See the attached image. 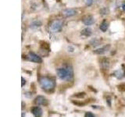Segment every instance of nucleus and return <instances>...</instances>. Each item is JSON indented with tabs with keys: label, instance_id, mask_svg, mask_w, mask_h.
Wrapping results in <instances>:
<instances>
[{
	"label": "nucleus",
	"instance_id": "1",
	"mask_svg": "<svg viewBox=\"0 0 125 117\" xmlns=\"http://www.w3.org/2000/svg\"><path fill=\"white\" fill-rule=\"evenodd\" d=\"M39 84H40L41 88L47 91H52V90L56 87V83L55 81L51 79L49 77H42L39 79Z\"/></svg>",
	"mask_w": 125,
	"mask_h": 117
},
{
	"label": "nucleus",
	"instance_id": "2",
	"mask_svg": "<svg viewBox=\"0 0 125 117\" xmlns=\"http://www.w3.org/2000/svg\"><path fill=\"white\" fill-rule=\"evenodd\" d=\"M57 76L62 80L69 81L73 78V70L69 67L59 68L56 70Z\"/></svg>",
	"mask_w": 125,
	"mask_h": 117
},
{
	"label": "nucleus",
	"instance_id": "3",
	"mask_svg": "<svg viewBox=\"0 0 125 117\" xmlns=\"http://www.w3.org/2000/svg\"><path fill=\"white\" fill-rule=\"evenodd\" d=\"M62 27V21L60 20H54L49 27V30L52 33H56L60 31L61 28Z\"/></svg>",
	"mask_w": 125,
	"mask_h": 117
},
{
	"label": "nucleus",
	"instance_id": "4",
	"mask_svg": "<svg viewBox=\"0 0 125 117\" xmlns=\"http://www.w3.org/2000/svg\"><path fill=\"white\" fill-rule=\"evenodd\" d=\"M27 58H28V59L30 61L35 62V63H41V62H42V58L34 52H29L28 55H27Z\"/></svg>",
	"mask_w": 125,
	"mask_h": 117
},
{
	"label": "nucleus",
	"instance_id": "5",
	"mask_svg": "<svg viewBox=\"0 0 125 117\" xmlns=\"http://www.w3.org/2000/svg\"><path fill=\"white\" fill-rule=\"evenodd\" d=\"M34 103L37 104L38 105H48V100L44 96L38 95V97L35 98Z\"/></svg>",
	"mask_w": 125,
	"mask_h": 117
},
{
	"label": "nucleus",
	"instance_id": "6",
	"mask_svg": "<svg viewBox=\"0 0 125 117\" xmlns=\"http://www.w3.org/2000/svg\"><path fill=\"white\" fill-rule=\"evenodd\" d=\"M77 13V12L75 10L71 9V8H67V9L62 10V14L66 17H73Z\"/></svg>",
	"mask_w": 125,
	"mask_h": 117
},
{
	"label": "nucleus",
	"instance_id": "7",
	"mask_svg": "<svg viewBox=\"0 0 125 117\" xmlns=\"http://www.w3.org/2000/svg\"><path fill=\"white\" fill-rule=\"evenodd\" d=\"M83 23L86 26H91L94 23H95V20H94V17L91 15H87L85 17H83Z\"/></svg>",
	"mask_w": 125,
	"mask_h": 117
},
{
	"label": "nucleus",
	"instance_id": "8",
	"mask_svg": "<svg viewBox=\"0 0 125 117\" xmlns=\"http://www.w3.org/2000/svg\"><path fill=\"white\" fill-rule=\"evenodd\" d=\"M109 49H110V45H105L103 47H102V48L95 49L93 52L95 54H97V55H103L105 52H107L109 50Z\"/></svg>",
	"mask_w": 125,
	"mask_h": 117
},
{
	"label": "nucleus",
	"instance_id": "9",
	"mask_svg": "<svg viewBox=\"0 0 125 117\" xmlns=\"http://www.w3.org/2000/svg\"><path fill=\"white\" fill-rule=\"evenodd\" d=\"M31 112L34 117H42V109L38 106H35L31 108Z\"/></svg>",
	"mask_w": 125,
	"mask_h": 117
},
{
	"label": "nucleus",
	"instance_id": "10",
	"mask_svg": "<svg viewBox=\"0 0 125 117\" xmlns=\"http://www.w3.org/2000/svg\"><path fill=\"white\" fill-rule=\"evenodd\" d=\"M113 76L117 79H122L124 77V69H117L113 72Z\"/></svg>",
	"mask_w": 125,
	"mask_h": 117
},
{
	"label": "nucleus",
	"instance_id": "11",
	"mask_svg": "<svg viewBox=\"0 0 125 117\" xmlns=\"http://www.w3.org/2000/svg\"><path fill=\"white\" fill-rule=\"evenodd\" d=\"M109 66H110V63H109V60L108 58H103L101 61V66L103 69H109Z\"/></svg>",
	"mask_w": 125,
	"mask_h": 117
},
{
	"label": "nucleus",
	"instance_id": "12",
	"mask_svg": "<svg viewBox=\"0 0 125 117\" xmlns=\"http://www.w3.org/2000/svg\"><path fill=\"white\" fill-rule=\"evenodd\" d=\"M92 29L90 28V27H86V28H84L83 30L81 31V34L82 35V36H84V37H89L92 35Z\"/></svg>",
	"mask_w": 125,
	"mask_h": 117
},
{
	"label": "nucleus",
	"instance_id": "13",
	"mask_svg": "<svg viewBox=\"0 0 125 117\" xmlns=\"http://www.w3.org/2000/svg\"><path fill=\"white\" fill-rule=\"evenodd\" d=\"M108 27H109V23L106 21H103V23H101L100 26H99V29L103 31V32H105L107 30H108Z\"/></svg>",
	"mask_w": 125,
	"mask_h": 117
},
{
	"label": "nucleus",
	"instance_id": "14",
	"mask_svg": "<svg viewBox=\"0 0 125 117\" xmlns=\"http://www.w3.org/2000/svg\"><path fill=\"white\" fill-rule=\"evenodd\" d=\"M42 26V22L39 21V20H34L31 23V28H33V29H36Z\"/></svg>",
	"mask_w": 125,
	"mask_h": 117
},
{
	"label": "nucleus",
	"instance_id": "15",
	"mask_svg": "<svg viewBox=\"0 0 125 117\" xmlns=\"http://www.w3.org/2000/svg\"><path fill=\"white\" fill-rule=\"evenodd\" d=\"M84 117H95V115H94L92 112H86V113H85Z\"/></svg>",
	"mask_w": 125,
	"mask_h": 117
},
{
	"label": "nucleus",
	"instance_id": "16",
	"mask_svg": "<svg viewBox=\"0 0 125 117\" xmlns=\"http://www.w3.org/2000/svg\"><path fill=\"white\" fill-rule=\"evenodd\" d=\"M93 3V0H85V4L87 5L88 6H92Z\"/></svg>",
	"mask_w": 125,
	"mask_h": 117
},
{
	"label": "nucleus",
	"instance_id": "17",
	"mask_svg": "<svg viewBox=\"0 0 125 117\" xmlns=\"http://www.w3.org/2000/svg\"><path fill=\"white\" fill-rule=\"evenodd\" d=\"M84 95H85V93L82 92V93H80V95H73V97H77V98H83Z\"/></svg>",
	"mask_w": 125,
	"mask_h": 117
},
{
	"label": "nucleus",
	"instance_id": "18",
	"mask_svg": "<svg viewBox=\"0 0 125 117\" xmlns=\"http://www.w3.org/2000/svg\"><path fill=\"white\" fill-rule=\"evenodd\" d=\"M21 80H22V84H21V86L22 87H23L24 86V84H26V80H24V78L22 77L21 78Z\"/></svg>",
	"mask_w": 125,
	"mask_h": 117
},
{
	"label": "nucleus",
	"instance_id": "19",
	"mask_svg": "<svg viewBox=\"0 0 125 117\" xmlns=\"http://www.w3.org/2000/svg\"><path fill=\"white\" fill-rule=\"evenodd\" d=\"M25 94V96L27 97V98H31V96H32V94L30 93V92H27V93H24Z\"/></svg>",
	"mask_w": 125,
	"mask_h": 117
},
{
	"label": "nucleus",
	"instance_id": "20",
	"mask_svg": "<svg viewBox=\"0 0 125 117\" xmlns=\"http://www.w3.org/2000/svg\"><path fill=\"white\" fill-rule=\"evenodd\" d=\"M67 49H68V51H70V52H73V50H74V49L73 48V47H71V46H69L68 48H67Z\"/></svg>",
	"mask_w": 125,
	"mask_h": 117
},
{
	"label": "nucleus",
	"instance_id": "21",
	"mask_svg": "<svg viewBox=\"0 0 125 117\" xmlns=\"http://www.w3.org/2000/svg\"><path fill=\"white\" fill-rule=\"evenodd\" d=\"M122 9H123L124 11H125V4H124V3L122 4Z\"/></svg>",
	"mask_w": 125,
	"mask_h": 117
},
{
	"label": "nucleus",
	"instance_id": "22",
	"mask_svg": "<svg viewBox=\"0 0 125 117\" xmlns=\"http://www.w3.org/2000/svg\"><path fill=\"white\" fill-rule=\"evenodd\" d=\"M25 115H24V112H22V117H24Z\"/></svg>",
	"mask_w": 125,
	"mask_h": 117
}]
</instances>
